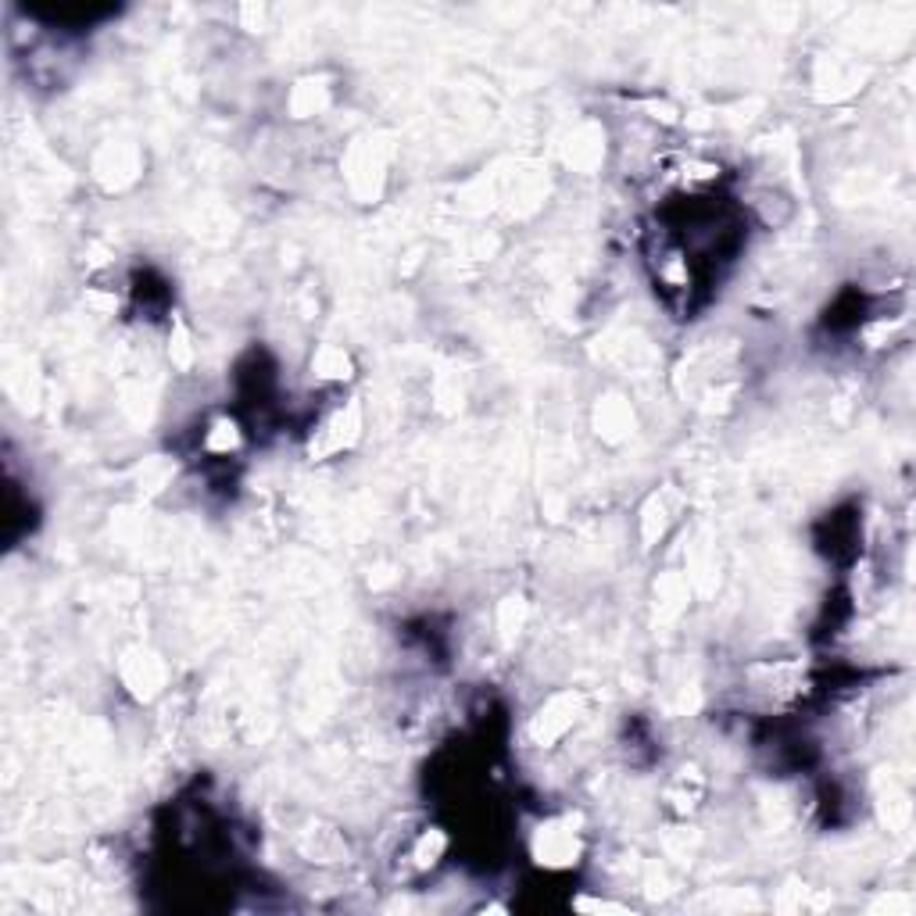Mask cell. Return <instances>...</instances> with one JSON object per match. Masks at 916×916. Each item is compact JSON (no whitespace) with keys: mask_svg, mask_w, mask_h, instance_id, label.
Segmentation results:
<instances>
[{"mask_svg":"<svg viewBox=\"0 0 916 916\" xmlns=\"http://www.w3.org/2000/svg\"><path fill=\"white\" fill-rule=\"evenodd\" d=\"M359 437H362V405H359V397H348L344 405L327 412L319 426H312L308 455L319 458V462L322 458H337L359 445Z\"/></svg>","mask_w":916,"mask_h":916,"instance_id":"1","label":"cell"},{"mask_svg":"<svg viewBox=\"0 0 916 916\" xmlns=\"http://www.w3.org/2000/svg\"><path fill=\"white\" fill-rule=\"evenodd\" d=\"M530 852H534V863L544 870H573L584 855V838L573 827L569 817H555L544 820L534 838H530Z\"/></svg>","mask_w":916,"mask_h":916,"instance_id":"2","label":"cell"},{"mask_svg":"<svg viewBox=\"0 0 916 916\" xmlns=\"http://www.w3.org/2000/svg\"><path fill=\"white\" fill-rule=\"evenodd\" d=\"M584 716V699L576 691H555L552 699H544V705L530 716V742L537 748H552L581 723Z\"/></svg>","mask_w":916,"mask_h":916,"instance_id":"3","label":"cell"},{"mask_svg":"<svg viewBox=\"0 0 916 916\" xmlns=\"http://www.w3.org/2000/svg\"><path fill=\"white\" fill-rule=\"evenodd\" d=\"M123 684L137 694V699H155L161 684H166V667H161V659H155L151 652L137 648V652H129L123 659Z\"/></svg>","mask_w":916,"mask_h":916,"instance_id":"4","label":"cell"},{"mask_svg":"<svg viewBox=\"0 0 916 916\" xmlns=\"http://www.w3.org/2000/svg\"><path fill=\"white\" fill-rule=\"evenodd\" d=\"M677 512H681V494L677 491H656L652 498L645 501V509H641V541H645V548H652V544H659L662 537H667V530L670 523L677 520Z\"/></svg>","mask_w":916,"mask_h":916,"instance_id":"5","label":"cell"},{"mask_svg":"<svg viewBox=\"0 0 916 916\" xmlns=\"http://www.w3.org/2000/svg\"><path fill=\"white\" fill-rule=\"evenodd\" d=\"M137 169H140L137 151L126 147V143H108L105 151L97 155V161H94V175L108 190H123L126 183H132V180H137Z\"/></svg>","mask_w":916,"mask_h":916,"instance_id":"6","label":"cell"},{"mask_svg":"<svg viewBox=\"0 0 916 916\" xmlns=\"http://www.w3.org/2000/svg\"><path fill=\"white\" fill-rule=\"evenodd\" d=\"M298 849L308 863H341L348 855V841L341 831H330V827H312L298 838Z\"/></svg>","mask_w":916,"mask_h":916,"instance_id":"7","label":"cell"},{"mask_svg":"<svg viewBox=\"0 0 916 916\" xmlns=\"http://www.w3.org/2000/svg\"><path fill=\"white\" fill-rule=\"evenodd\" d=\"M244 445V430L241 423L230 419V416H219L209 423V430H204V451L209 455H233L236 448Z\"/></svg>","mask_w":916,"mask_h":916,"instance_id":"8","label":"cell"},{"mask_svg":"<svg viewBox=\"0 0 916 916\" xmlns=\"http://www.w3.org/2000/svg\"><path fill=\"white\" fill-rule=\"evenodd\" d=\"M445 852H448V834L445 831H423L416 841H412V863H416V870H434L440 860H445Z\"/></svg>","mask_w":916,"mask_h":916,"instance_id":"9","label":"cell"},{"mask_svg":"<svg viewBox=\"0 0 916 916\" xmlns=\"http://www.w3.org/2000/svg\"><path fill=\"white\" fill-rule=\"evenodd\" d=\"M312 369H316V376L319 380H337V383H344L351 376V354L344 348H319L316 351V359H312Z\"/></svg>","mask_w":916,"mask_h":916,"instance_id":"10","label":"cell"},{"mask_svg":"<svg viewBox=\"0 0 916 916\" xmlns=\"http://www.w3.org/2000/svg\"><path fill=\"white\" fill-rule=\"evenodd\" d=\"M598 426H601L598 434L613 437V440L627 437V430L633 426V416H630L627 402H619V397H609V402H601V405H598Z\"/></svg>","mask_w":916,"mask_h":916,"instance_id":"11","label":"cell"},{"mask_svg":"<svg viewBox=\"0 0 916 916\" xmlns=\"http://www.w3.org/2000/svg\"><path fill=\"white\" fill-rule=\"evenodd\" d=\"M301 94H305V86H298V94H294V111H298V118H308V108H305L301 100H298ZM322 94H327V86H316V97H308V100H312V111H319V108H322V100H327Z\"/></svg>","mask_w":916,"mask_h":916,"instance_id":"12","label":"cell"}]
</instances>
